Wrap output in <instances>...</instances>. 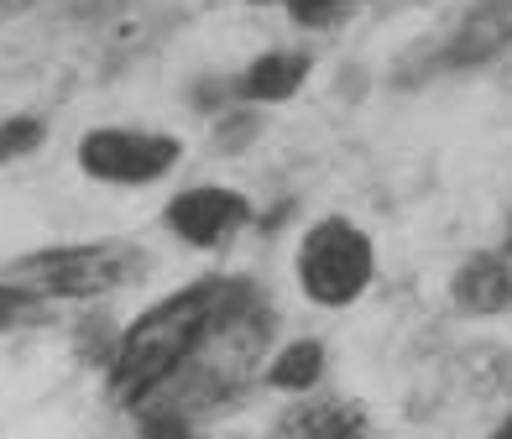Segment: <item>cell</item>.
Wrapping results in <instances>:
<instances>
[{"instance_id": "1", "label": "cell", "mask_w": 512, "mask_h": 439, "mask_svg": "<svg viewBox=\"0 0 512 439\" xmlns=\"http://www.w3.org/2000/svg\"><path fill=\"white\" fill-rule=\"evenodd\" d=\"M236 288V277H204L189 283L168 298L131 319V325L115 335V356H110V398L121 408H147L152 398L173 387V377L183 372V361L194 356V345L204 340L209 319L220 314V304Z\"/></svg>"}, {"instance_id": "2", "label": "cell", "mask_w": 512, "mask_h": 439, "mask_svg": "<svg viewBox=\"0 0 512 439\" xmlns=\"http://www.w3.org/2000/svg\"><path fill=\"white\" fill-rule=\"evenodd\" d=\"M267 340H272V309L262 304V293H256L251 283L236 277L230 298L220 304V314L209 319L204 340L194 345V356L183 361V372L173 377V387L162 392V403L189 413V408H209V403L230 398V392H241L256 377V366H262Z\"/></svg>"}, {"instance_id": "3", "label": "cell", "mask_w": 512, "mask_h": 439, "mask_svg": "<svg viewBox=\"0 0 512 439\" xmlns=\"http://www.w3.org/2000/svg\"><path fill=\"white\" fill-rule=\"evenodd\" d=\"M147 272V251L131 241H74V246H42L16 257L6 272V283L27 288L32 298H105L115 288L136 283Z\"/></svg>"}, {"instance_id": "4", "label": "cell", "mask_w": 512, "mask_h": 439, "mask_svg": "<svg viewBox=\"0 0 512 439\" xmlns=\"http://www.w3.org/2000/svg\"><path fill=\"white\" fill-rule=\"evenodd\" d=\"M298 288L319 309H351L356 298L377 277V251H371L366 230L345 215H324L304 230L298 241Z\"/></svg>"}, {"instance_id": "5", "label": "cell", "mask_w": 512, "mask_h": 439, "mask_svg": "<svg viewBox=\"0 0 512 439\" xmlns=\"http://www.w3.org/2000/svg\"><path fill=\"white\" fill-rule=\"evenodd\" d=\"M183 142L173 131H147V126H95L79 136V173L115 189H142L178 168Z\"/></svg>"}, {"instance_id": "6", "label": "cell", "mask_w": 512, "mask_h": 439, "mask_svg": "<svg viewBox=\"0 0 512 439\" xmlns=\"http://www.w3.org/2000/svg\"><path fill=\"white\" fill-rule=\"evenodd\" d=\"M246 220H251L246 194L220 189V183L183 189V194L168 199V210H162V225H168L183 246H194V251L230 246V241H236V230H246Z\"/></svg>"}, {"instance_id": "7", "label": "cell", "mask_w": 512, "mask_h": 439, "mask_svg": "<svg viewBox=\"0 0 512 439\" xmlns=\"http://www.w3.org/2000/svg\"><path fill=\"white\" fill-rule=\"evenodd\" d=\"M512 42V0H476L439 48V68H476Z\"/></svg>"}, {"instance_id": "8", "label": "cell", "mask_w": 512, "mask_h": 439, "mask_svg": "<svg viewBox=\"0 0 512 439\" xmlns=\"http://www.w3.org/2000/svg\"><path fill=\"white\" fill-rule=\"evenodd\" d=\"M267 439H371V424L351 398H298Z\"/></svg>"}, {"instance_id": "9", "label": "cell", "mask_w": 512, "mask_h": 439, "mask_svg": "<svg viewBox=\"0 0 512 439\" xmlns=\"http://www.w3.org/2000/svg\"><path fill=\"white\" fill-rule=\"evenodd\" d=\"M450 298L460 314H476V319H492L512 304V257L507 251H481V257L460 262Z\"/></svg>"}, {"instance_id": "10", "label": "cell", "mask_w": 512, "mask_h": 439, "mask_svg": "<svg viewBox=\"0 0 512 439\" xmlns=\"http://www.w3.org/2000/svg\"><path fill=\"white\" fill-rule=\"evenodd\" d=\"M309 79V58L304 53H262L251 58V68L230 84V95L246 100V105H283L293 100Z\"/></svg>"}, {"instance_id": "11", "label": "cell", "mask_w": 512, "mask_h": 439, "mask_svg": "<svg viewBox=\"0 0 512 439\" xmlns=\"http://www.w3.org/2000/svg\"><path fill=\"white\" fill-rule=\"evenodd\" d=\"M267 387L277 392H314L324 377V345L319 340H288L283 351L267 361Z\"/></svg>"}, {"instance_id": "12", "label": "cell", "mask_w": 512, "mask_h": 439, "mask_svg": "<svg viewBox=\"0 0 512 439\" xmlns=\"http://www.w3.org/2000/svg\"><path fill=\"white\" fill-rule=\"evenodd\" d=\"M42 142H48V121L42 115H11V121H0V168L16 163V157H32Z\"/></svg>"}, {"instance_id": "13", "label": "cell", "mask_w": 512, "mask_h": 439, "mask_svg": "<svg viewBox=\"0 0 512 439\" xmlns=\"http://www.w3.org/2000/svg\"><path fill=\"white\" fill-rule=\"evenodd\" d=\"M136 439H194V424L183 408L157 398L147 408H136Z\"/></svg>"}, {"instance_id": "14", "label": "cell", "mask_w": 512, "mask_h": 439, "mask_svg": "<svg viewBox=\"0 0 512 439\" xmlns=\"http://www.w3.org/2000/svg\"><path fill=\"white\" fill-rule=\"evenodd\" d=\"M251 6H283L298 27H335L356 0H251Z\"/></svg>"}, {"instance_id": "15", "label": "cell", "mask_w": 512, "mask_h": 439, "mask_svg": "<svg viewBox=\"0 0 512 439\" xmlns=\"http://www.w3.org/2000/svg\"><path fill=\"white\" fill-rule=\"evenodd\" d=\"M42 314V298H32L27 288H16L0 277V330H16V325H27V319Z\"/></svg>"}, {"instance_id": "16", "label": "cell", "mask_w": 512, "mask_h": 439, "mask_svg": "<svg viewBox=\"0 0 512 439\" xmlns=\"http://www.w3.org/2000/svg\"><path fill=\"white\" fill-rule=\"evenodd\" d=\"M27 6H32V0H0V27H6V21H16Z\"/></svg>"}, {"instance_id": "17", "label": "cell", "mask_w": 512, "mask_h": 439, "mask_svg": "<svg viewBox=\"0 0 512 439\" xmlns=\"http://www.w3.org/2000/svg\"><path fill=\"white\" fill-rule=\"evenodd\" d=\"M486 439H512V413H507V419H502V424H497L492 434H486Z\"/></svg>"}]
</instances>
